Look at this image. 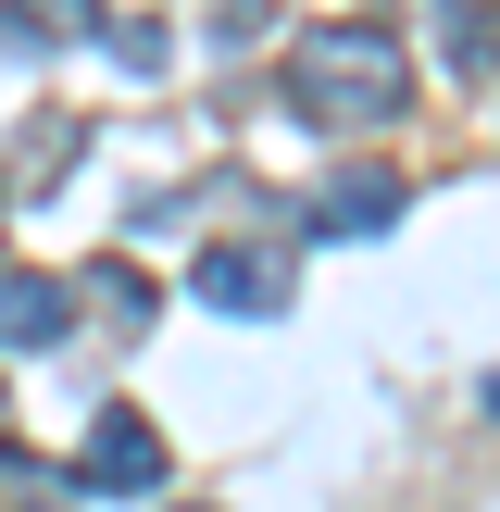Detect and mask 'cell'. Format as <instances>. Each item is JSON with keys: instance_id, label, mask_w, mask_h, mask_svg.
<instances>
[{"instance_id": "obj_1", "label": "cell", "mask_w": 500, "mask_h": 512, "mask_svg": "<svg viewBox=\"0 0 500 512\" xmlns=\"http://www.w3.org/2000/svg\"><path fill=\"white\" fill-rule=\"evenodd\" d=\"M400 100H413V63H400L375 25H313V38L288 50V113L325 125V138H363V125H388Z\"/></svg>"}, {"instance_id": "obj_7", "label": "cell", "mask_w": 500, "mask_h": 512, "mask_svg": "<svg viewBox=\"0 0 500 512\" xmlns=\"http://www.w3.org/2000/svg\"><path fill=\"white\" fill-rule=\"evenodd\" d=\"M488 25H500V0H438V38L463 50V63H488Z\"/></svg>"}, {"instance_id": "obj_6", "label": "cell", "mask_w": 500, "mask_h": 512, "mask_svg": "<svg viewBox=\"0 0 500 512\" xmlns=\"http://www.w3.org/2000/svg\"><path fill=\"white\" fill-rule=\"evenodd\" d=\"M100 25V0H0V38L13 50H63V38H88Z\"/></svg>"}, {"instance_id": "obj_5", "label": "cell", "mask_w": 500, "mask_h": 512, "mask_svg": "<svg viewBox=\"0 0 500 512\" xmlns=\"http://www.w3.org/2000/svg\"><path fill=\"white\" fill-rule=\"evenodd\" d=\"M313 225H325V238H388V225H400V175H325V200H313Z\"/></svg>"}, {"instance_id": "obj_8", "label": "cell", "mask_w": 500, "mask_h": 512, "mask_svg": "<svg viewBox=\"0 0 500 512\" xmlns=\"http://www.w3.org/2000/svg\"><path fill=\"white\" fill-rule=\"evenodd\" d=\"M0 438H13V400H0Z\"/></svg>"}, {"instance_id": "obj_2", "label": "cell", "mask_w": 500, "mask_h": 512, "mask_svg": "<svg viewBox=\"0 0 500 512\" xmlns=\"http://www.w3.org/2000/svg\"><path fill=\"white\" fill-rule=\"evenodd\" d=\"M75 488H100V500H150V488H163V425L113 400V413L88 425V450H75Z\"/></svg>"}, {"instance_id": "obj_4", "label": "cell", "mask_w": 500, "mask_h": 512, "mask_svg": "<svg viewBox=\"0 0 500 512\" xmlns=\"http://www.w3.org/2000/svg\"><path fill=\"white\" fill-rule=\"evenodd\" d=\"M63 325H75V288H63V275H25V263H0V338H13V350H50Z\"/></svg>"}, {"instance_id": "obj_3", "label": "cell", "mask_w": 500, "mask_h": 512, "mask_svg": "<svg viewBox=\"0 0 500 512\" xmlns=\"http://www.w3.org/2000/svg\"><path fill=\"white\" fill-rule=\"evenodd\" d=\"M200 300L213 313H288V250H250V238L200 250Z\"/></svg>"}]
</instances>
